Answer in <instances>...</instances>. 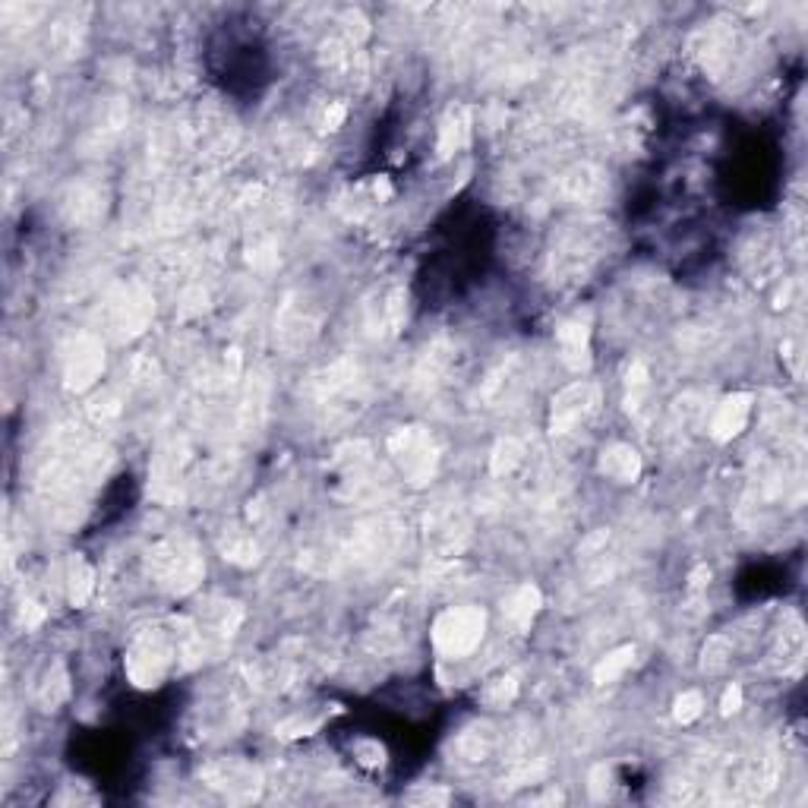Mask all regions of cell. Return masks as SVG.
<instances>
[{"instance_id": "6da1fadb", "label": "cell", "mask_w": 808, "mask_h": 808, "mask_svg": "<svg viewBox=\"0 0 808 808\" xmlns=\"http://www.w3.org/2000/svg\"><path fill=\"white\" fill-rule=\"evenodd\" d=\"M149 569L155 572L158 584L171 594L193 591L202 578V556L184 537L161 540L149 556Z\"/></svg>"}, {"instance_id": "7a4b0ae2", "label": "cell", "mask_w": 808, "mask_h": 808, "mask_svg": "<svg viewBox=\"0 0 808 808\" xmlns=\"http://www.w3.org/2000/svg\"><path fill=\"white\" fill-rule=\"evenodd\" d=\"M487 632V613L480 606H452L433 622V644L442 657H468Z\"/></svg>"}, {"instance_id": "3957f363", "label": "cell", "mask_w": 808, "mask_h": 808, "mask_svg": "<svg viewBox=\"0 0 808 808\" xmlns=\"http://www.w3.org/2000/svg\"><path fill=\"white\" fill-rule=\"evenodd\" d=\"M600 404V392L594 382H575V386L562 389L556 398H553V411H550V427L553 433L565 436V433H575L581 430L584 423H588L597 411Z\"/></svg>"}, {"instance_id": "277c9868", "label": "cell", "mask_w": 808, "mask_h": 808, "mask_svg": "<svg viewBox=\"0 0 808 808\" xmlns=\"http://www.w3.org/2000/svg\"><path fill=\"white\" fill-rule=\"evenodd\" d=\"M392 455L395 461L401 464V474L408 477L411 483H423V480H430L433 471H436V449H433V439L411 427V430H401L395 433L392 439Z\"/></svg>"}, {"instance_id": "5b68a950", "label": "cell", "mask_w": 808, "mask_h": 808, "mask_svg": "<svg viewBox=\"0 0 808 808\" xmlns=\"http://www.w3.org/2000/svg\"><path fill=\"white\" fill-rule=\"evenodd\" d=\"M105 370V351L95 338H76V345L67 357V379L73 389H89L98 379V373Z\"/></svg>"}, {"instance_id": "8992f818", "label": "cell", "mask_w": 808, "mask_h": 808, "mask_svg": "<svg viewBox=\"0 0 808 808\" xmlns=\"http://www.w3.org/2000/svg\"><path fill=\"white\" fill-rule=\"evenodd\" d=\"M752 395H730L723 398L714 414H711V436L717 442H730L733 436H739L745 427H749V417H752Z\"/></svg>"}, {"instance_id": "52a82bcc", "label": "cell", "mask_w": 808, "mask_h": 808, "mask_svg": "<svg viewBox=\"0 0 808 808\" xmlns=\"http://www.w3.org/2000/svg\"><path fill=\"white\" fill-rule=\"evenodd\" d=\"M111 303H114L111 310H114V322H117L120 332H143V326L152 316V300L143 288L139 285L124 288L120 297H114Z\"/></svg>"}, {"instance_id": "ba28073f", "label": "cell", "mask_w": 808, "mask_h": 808, "mask_svg": "<svg viewBox=\"0 0 808 808\" xmlns=\"http://www.w3.org/2000/svg\"><path fill=\"white\" fill-rule=\"evenodd\" d=\"M556 338H559V348H562V360L569 363L572 370H588V363H591V348H588L591 329L584 326L581 319H572V322H562Z\"/></svg>"}, {"instance_id": "9c48e42d", "label": "cell", "mask_w": 808, "mask_h": 808, "mask_svg": "<svg viewBox=\"0 0 808 808\" xmlns=\"http://www.w3.org/2000/svg\"><path fill=\"white\" fill-rule=\"evenodd\" d=\"M496 752V736L490 726H471L455 739V755L464 764H483Z\"/></svg>"}, {"instance_id": "30bf717a", "label": "cell", "mask_w": 808, "mask_h": 808, "mask_svg": "<svg viewBox=\"0 0 808 808\" xmlns=\"http://www.w3.org/2000/svg\"><path fill=\"white\" fill-rule=\"evenodd\" d=\"M537 606H540V591L534 588V584H521V588H515L509 597H505L502 613L518 632H528V625L534 622Z\"/></svg>"}, {"instance_id": "8fae6325", "label": "cell", "mask_w": 808, "mask_h": 808, "mask_svg": "<svg viewBox=\"0 0 808 808\" xmlns=\"http://www.w3.org/2000/svg\"><path fill=\"white\" fill-rule=\"evenodd\" d=\"M600 471L606 477L619 480V483H632L641 474V458H638V452L632 446H622V442H619V446H610L603 452Z\"/></svg>"}, {"instance_id": "7c38bea8", "label": "cell", "mask_w": 808, "mask_h": 808, "mask_svg": "<svg viewBox=\"0 0 808 808\" xmlns=\"http://www.w3.org/2000/svg\"><path fill=\"white\" fill-rule=\"evenodd\" d=\"M524 446L518 439H502L499 446H496V452H493V474L496 477H512L521 464H524Z\"/></svg>"}, {"instance_id": "4fadbf2b", "label": "cell", "mask_w": 808, "mask_h": 808, "mask_svg": "<svg viewBox=\"0 0 808 808\" xmlns=\"http://www.w3.org/2000/svg\"><path fill=\"white\" fill-rule=\"evenodd\" d=\"M632 663H635V648H619V651L606 654V657L597 663L594 679H597L600 685H610V682H616L625 670H629Z\"/></svg>"}, {"instance_id": "5bb4252c", "label": "cell", "mask_w": 808, "mask_h": 808, "mask_svg": "<svg viewBox=\"0 0 808 808\" xmlns=\"http://www.w3.org/2000/svg\"><path fill=\"white\" fill-rule=\"evenodd\" d=\"M730 657H733L730 641H726V638H711V641H707V648H704V670L717 673V670H723L726 663H730Z\"/></svg>"}, {"instance_id": "9a60e30c", "label": "cell", "mask_w": 808, "mask_h": 808, "mask_svg": "<svg viewBox=\"0 0 808 808\" xmlns=\"http://www.w3.org/2000/svg\"><path fill=\"white\" fill-rule=\"evenodd\" d=\"M704 714V695L701 692H682L676 698V720L679 723H692Z\"/></svg>"}, {"instance_id": "2e32d148", "label": "cell", "mask_w": 808, "mask_h": 808, "mask_svg": "<svg viewBox=\"0 0 808 808\" xmlns=\"http://www.w3.org/2000/svg\"><path fill=\"white\" fill-rule=\"evenodd\" d=\"M515 692H518L515 679H502V682L496 685V689L487 695V701H490V704H496V707H505V704H509V701L515 698Z\"/></svg>"}, {"instance_id": "e0dca14e", "label": "cell", "mask_w": 808, "mask_h": 808, "mask_svg": "<svg viewBox=\"0 0 808 808\" xmlns=\"http://www.w3.org/2000/svg\"><path fill=\"white\" fill-rule=\"evenodd\" d=\"M739 704H742V692L739 689H730V692H726V698H723V714L739 711Z\"/></svg>"}]
</instances>
